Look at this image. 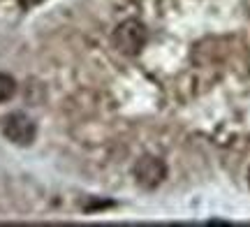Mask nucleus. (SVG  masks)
Instances as JSON below:
<instances>
[{"instance_id": "nucleus-1", "label": "nucleus", "mask_w": 250, "mask_h": 227, "mask_svg": "<svg viewBox=\"0 0 250 227\" xmlns=\"http://www.w3.org/2000/svg\"><path fill=\"white\" fill-rule=\"evenodd\" d=\"M146 26H144L139 19H125L123 23H118L116 30H114V46H116L121 54L125 56H137L146 44Z\"/></svg>"}, {"instance_id": "nucleus-2", "label": "nucleus", "mask_w": 250, "mask_h": 227, "mask_svg": "<svg viewBox=\"0 0 250 227\" xmlns=\"http://www.w3.org/2000/svg\"><path fill=\"white\" fill-rule=\"evenodd\" d=\"M134 179H137V183L142 188L153 190L167 179V165L162 163L160 158H155V155H142L134 163Z\"/></svg>"}, {"instance_id": "nucleus-3", "label": "nucleus", "mask_w": 250, "mask_h": 227, "mask_svg": "<svg viewBox=\"0 0 250 227\" xmlns=\"http://www.w3.org/2000/svg\"><path fill=\"white\" fill-rule=\"evenodd\" d=\"M2 132L7 137L12 144L17 146H30L35 142V135H37V127L33 123V118H28L26 114H9L2 123Z\"/></svg>"}, {"instance_id": "nucleus-4", "label": "nucleus", "mask_w": 250, "mask_h": 227, "mask_svg": "<svg viewBox=\"0 0 250 227\" xmlns=\"http://www.w3.org/2000/svg\"><path fill=\"white\" fill-rule=\"evenodd\" d=\"M14 93H17V82L9 74L0 72V102H7Z\"/></svg>"}, {"instance_id": "nucleus-5", "label": "nucleus", "mask_w": 250, "mask_h": 227, "mask_svg": "<svg viewBox=\"0 0 250 227\" xmlns=\"http://www.w3.org/2000/svg\"><path fill=\"white\" fill-rule=\"evenodd\" d=\"M248 183H250V172H248Z\"/></svg>"}]
</instances>
